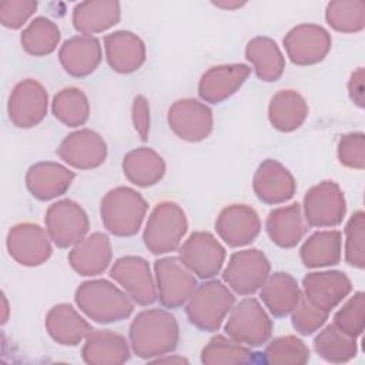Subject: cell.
Segmentation results:
<instances>
[{
    "mask_svg": "<svg viewBox=\"0 0 365 365\" xmlns=\"http://www.w3.org/2000/svg\"><path fill=\"white\" fill-rule=\"evenodd\" d=\"M128 336L131 349L137 356L153 359L175 349L180 339V328L171 312L161 308H151L134 317Z\"/></svg>",
    "mask_w": 365,
    "mask_h": 365,
    "instance_id": "1",
    "label": "cell"
},
{
    "mask_svg": "<svg viewBox=\"0 0 365 365\" xmlns=\"http://www.w3.org/2000/svg\"><path fill=\"white\" fill-rule=\"evenodd\" d=\"M74 301L81 312L100 324L123 321L134 309V301L127 292L107 279H90L80 284Z\"/></svg>",
    "mask_w": 365,
    "mask_h": 365,
    "instance_id": "2",
    "label": "cell"
},
{
    "mask_svg": "<svg viewBox=\"0 0 365 365\" xmlns=\"http://www.w3.org/2000/svg\"><path fill=\"white\" fill-rule=\"evenodd\" d=\"M143 195L130 187H115L101 200L100 215L106 230L115 237H131L138 232L147 214Z\"/></svg>",
    "mask_w": 365,
    "mask_h": 365,
    "instance_id": "3",
    "label": "cell"
},
{
    "mask_svg": "<svg viewBox=\"0 0 365 365\" xmlns=\"http://www.w3.org/2000/svg\"><path fill=\"white\" fill-rule=\"evenodd\" d=\"M234 304L232 291L224 282L210 279L195 287L185 302V314L195 328L214 332L220 329Z\"/></svg>",
    "mask_w": 365,
    "mask_h": 365,
    "instance_id": "4",
    "label": "cell"
},
{
    "mask_svg": "<svg viewBox=\"0 0 365 365\" xmlns=\"http://www.w3.org/2000/svg\"><path fill=\"white\" fill-rule=\"evenodd\" d=\"M187 228L188 221L184 210L177 202L163 201L151 211L143 240L153 254H167L178 248Z\"/></svg>",
    "mask_w": 365,
    "mask_h": 365,
    "instance_id": "5",
    "label": "cell"
},
{
    "mask_svg": "<svg viewBox=\"0 0 365 365\" xmlns=\"http://www.w3.org/2000/svg\"><path fill=\"white\" fill-rule=\"evenodd\" d=\"M224 328L231 339L254 348L271 338L272 321L255 298H244L232 307Z\"/></svg>",
    "mask_w": 365,
    "mask_h": 365,
    "instance_id": "6",
    "label": "cell"
},
{
    "mask_svg": "<svg viewBox=\"0 0 365 365\" xmlns=\"http://www.w3.org/2000/svg\"><path fill=\"white\" fill-rule=\"evenodd\" d=\"M346 212V202L342 190L334 181L325 180L311 187L302 204L304 220L317 228H331L342 222Z\"/></svg>",
    "mask_w": 365,
    "mask_h": 365,
    "instance_id": "7",
    "label": "cell"
},
{
    "mask_svg": "<svg viewBox=\"0 0 365 365\" xmlns=\"http://www.w3.org/2000/svg\"><path fill=\"white\" fill-rule=\"evenodd\" d=\"M46 231L58 248L74 247L88 232L90 222L87 212L80 204L64 198L53 202L44 217Z\"/></svg>",
    "mask_w": 365,
    "mask_h": 365,
    "instance_id": "8",
    "label": "cell"
},
{
    "mask_svg": "<svg viewBox=\"0 0 365 365\" xmlns=\"http://www.w3.org/2000/svg\"><path fill=\"white\" fill-rule=\"evenodd\" d=\"M271 265L265 254L257 248L234 252L222 272L230 289L240 295H252L268 278Z\"/></svg>",
    "mask_w": 365,
    "mask_h": 365,
    "instance_id": "9",
    "label": "cell"
},
{
    "mask_svg": "<svg viewBox=\"0 0 365 365\" xmlns=\"http://www.w3.org/2000/svg\"><path fill=\"white\" fill-rule=\"evenodd\" d=\"M157 298L165 308L182 307L192 291L197 279L178 257H164L154 262Z\"/></svg>",
    "mask_w": 365,
    "mask_h": 365,
    "instance_id": "10",
    "label": "cell"
},
{
    "mask_svg": "<svg viewBox=\"0 0 365 365\" xmlns=\"http://www.w3.org/2000/svg\"><path fill=\"white\" fill-rule=\"evenodd\" d=\"M178 258L194 275L210 279L220 274L225 261V250L211 232L195 231L180 247Z\"/></svg>",
    "mask_w": 365,
    "mask_h": 365,
    "instance_id": "11",
    "label": "cell"
},
{
    "mask_svg": "<svg viewBox=\"0 0 365 365\" xmlns=\"http://www.w3.org/2000/svg\"><path fill=\"white\" fill-rule=\"evenodd\" d=\"M48 108V94L41 83L26 78L17 83L7 101L10 121L19 128H31L43 121Z\"/></svg>",
    "mask_w": 365,
    "mask_h": 365,
    "instance_id": "12",
    "label": "cell"
},
{
    "mask_svg": "<svg viewBox=\"0 0 365 365\" xmlns=\"http://www.w3.org/2000/svg\"><path fill=\"white\" fill-rule=\"evenodd\" d=\"M167 123L178 138L198 143L210 135L214 120L212 111L207 104L195 98H181L170 106Z\"/></svg>",
    "mask_w": 365,
    "mask_h": 365,
    "instance_id": "13",
    "label": "cell"
},
{
    "mask_svg": "<svg viewBox=\"0 0 365 365\" xmlns=\"http://www.w3.org/2000/svg\"><path fill=\"white\" fill-rule=\"evenodd\" d=\"M10 257L24 267H37L51 257V240L44 228L33 222L13 225L6 238Z\"/></svg>",
    "mask_w": 365,
    "mask_h": 365,
    "instance_id": "14",
    "label": "cell"
},
{
    "mask_svg": "<svg viewBox=\"0 0 365 365\" xmlns=\"http://www.w3.org/2000/svg\"><path fill=\"white\" fill-rule=\"evenodd\" d=\"M110 277L138 305H150L157 299L155 278L143 257L125 255L118 258L110 269Z\"/></svg>",
    "mask_w": 365,
    "mask_h": 365,
    "instance_id": "15",
    "label": "cell"
},
{
    "mask_svg": "<svg viewBox=\"0 0 365 365\" xmlns=\"http://www.w3.org/2000/svg\"><path fill=\"white\" fill-rule=\"evenodd\" d=\"M331 46V34L322 26L311 23L292 27L284 37L285 51L297 66H312L322 61Z\"/></svg>",
    "mask_w": 365,
    "mask_h": 365,
    "instance_id": "16",
    "label": "cell"
},
{
    "mask_svg": "<svg viewBox=\"0 0 365 365\" xmlns=\"http://www.w3.org/2000/svg\"><path fill=\"white\" fill-rule=\"evenodd\" d=\"M56 153L60 160L73 168L93 170L106 161L107 144L98 133L80 128L66 135Z\"/></svg>",
    "mask_w": 365,
    "mask_h": 365,
    "instance_id": "17",
    "label": "cell"
},
{
    "mask_svg": "<svg viewBox=\"0 0 365 365\" xmlns=\"http://www.w3.org/2000/svg\"><path fill=\"white\" fill-rule=\"evenodd\" d=\"M302 289L311 304L331 312L348 297L352 282L342 271H315L304 277Z\"/></svg>",
    "mask_w": 365,
    "mask_h": 365,
    "instance_id": "18",
    "label": "cell"
},
{
    "mask_svg": "<svg viewBox=\"0 0 365 365\" xmlns=\"http://www.w3.org/2000/svg\"><path fill=\"white\" fill-rule=\"evenodd\" d=\"M215 230L230 247H244L258 237L261 221L257 211L250 205L231 204L218 214Z\"/></svg>",
    "mask_w": 365,
    "mask_h": 365,
    "instance_id": "19",
    "label": "cell"
},
{
    "mask_svg": "<svg viewBox=\"0 0 365 365\" xmlns=\"http://www.w3.org/2000/svg\"><path fill=\"white\" fill-rule=\"evenodd\" d=\"M252 190L259 201L277 205L294 197L297 182L285 165L268 158L258 165L252 178Z\"/></svg>",
    "mask_w": 365,
    "mask_h": 365,
    "instance_id": "20",
    "label": "cell"
},
{
    "mask_svg": "<svg viewBox=\"0 0 365 365\" xmlns=\"http://www.w3.org/2000/svg\"><path fill=\"white\" fill-rule=\"evenodd\" d=\"M250 73V66L242 63L214 66L201 76L198 96L207 103H221L231 97L245 83Z\"/></svg>",
    "mask_w": 365,
    "mask_h": 365,
    "instance_id": "21",
    "label": "cell"
},
{
    "mask_svg": "<svg viewBox=\"0 0 365 365\" xmlns=\"http://www.w3.org/2000/svg\"><path fill=\"white\" fill-rule=\"evenodd\" d=\"M76 174L63 164L40 161L26 173V187L40 201H50L63 195L71 185Z\"/></svg>",
    "mask_w": 365,
    "mask_h": 365,
    "instance_id": "22",
    "label": "cell"
},
{
    "mask_svg": "<svg viewBox=\"0 0 365 365\" xmlns=\"http://www.w3.org/2000/svg\"><path fill=\"white\" fill-rule=\"evenodd\" d=\"M113 251L107 234L93 232L86 235L68 252L71 268L83 277H94L103 274L111 262Z\"/></svg>",
    "mask_w": 365,
    "mask_h": 365,
    "instance_id": "23",
    "label": "cell"
},
{
    "mask_svg": "<svg viewBox=\"0 0 365 365\" xmlns=\"http://www.w3.org/2000/svg\"><path fill=\"white\" fill-rule=\"evenodd\" d=\"M104 50L108 66L121 74L138 70L145 61V44L134 33L118 30L104 37Z\"/></svg>",
    "mask_w": 365,
    "mask_h": 365,
    "instance_id": "24",
    "label": "cell"
},
{
    "mask_svg": "<svg viewBox=\"0 0 365 365\" xmlns=\"http://www.w3.org/2000/svg\"><path fill=\"white\" fill-rule=\"evenodd\" d=\"M88 365H121L130 358V346L121 334L110 329H91L81 349Z\"/></svg>",
    "mask_w": 365,
    "mask_h": 365,
    "instance_id": "25",
    "label": "cell"
},
{
    "mask_svg": "<svg viewBox=\"0 0 365 365\" xmlns=\"http://www.w3.org/2000/svg\"><path fill=\"white\" fill-rule=\"evenodd\" d=\"M101 46L94 36L78 34L63 43L58 51V60L73 77H86L94 73L101 63Z\"/></svg>",
    "mask_w": 365,
    "mask_h": 365,
    "instance_id": "26",
    "label": "cell"
},
{
    "mask_svg": "<svg viewBox=\"0 0 365 365\" xmlns=\"http://www.w3.org/2000/svg\"><path fill=\"white\" fill-rule=\"evenodd\" d=\"M46 329L60 345L76 346L91 332V325L70 304H57L46 315Z\"/></svg>",
    "mask_w": 365,
    "mask_h": 365,
    "instance_id": "27",
    "label": "cell"
},
{
    "mask_svg": "<svg viewBox=\"0 0 365 365\" xmlns=\"http://www.w3.org/2000/svg\"><path fill=\"white\" fill-rule=\"evenodd\" d=\"M121 17L120 3L115 0H88L77 3L73 9V26L84 34L91 36L114 27Z\"/></svg>",
    "mask_w": 365,
    "mask_h": 365,
    "instance_id": "28",
    "label": "cell"
},
{
    "mask_svg": "<svg viewBox=\"0 0 365 365\" xmlns=\"http://www.w3.org/2000/svg\"><path fill=\"white\" fill-rule=\"evenodd\" d=\"M265 230L274 244L281 248L295 247L305 234L302 207L298 202L274 208L265 221Z\"/></svg>",
    "mask_w": 365,
    "mask_h": 365,
    "instance_id": "29",
    "label": "cell"
},
{
    "mask_svg": "<svg viewBox=\"0 0 365 365\" xmlns=\"http://www.w3.org/2000/svg\"><path fill=\"white\" fill-rule=\"evenodd\" d=\"M301 289L297 279L287 272H274L268 275L259 288V298L274 317L291 314L299 301Z\"/></svg>",
    "mask_w": 365,
    "mask_h": 365,
    "instance_id": "30",
    "label": "cell"
},
{
    "mask_svg": "<svg viewBox=\"0 0 365 365\" xmlns=\"http://www.w3.org/2000/svg\"><path fill=\"white\" fill-rule=\"evenodd\" d=\"M308 117V104L295 90L277 91L268 106V120L274 128L291 133L299 128Z\"/></svg>",
    "mask_w": 365,
    "mask_h": 365,
    "instance_id": "31",
    "label": "cell"
},
{
    "mask_svg": "<svg viewBox=\"0 0 365 365\" xmlns=\"http://www.w3.org/2000/svg\"><path fill=\"white\" fill-rule=\"evenodd\" d=\"M123 173L134 185L151 187L164 177L165 163L155 150L138 147L124 155Z\"/></svg>",
    "mask_w": 365,
    "mask_h": 365,
    "instance_id": "32",
    "label": "cell"
},
{
    "mask_svg": "<svg viewBox=\"0 0 365 365\" xmlns=\"http://www.w3.org/2000/svg\"><path fill=\"white\" fill-rule=\"evenodd\" d=\"M245 58L261 81H277L285 68V58L278 44L265 36L251 38L245 47Z\"/></svg>",
    "mask_w": 365,
    "mask_h": 365,
    "instance_id": "33",
    "label": "cell"
},
{
    "mask_svg": "<svg viewBox=\"0 0 365 365\" xmlns=\"http://www.w3.org/2000/svg\"><path fill=\"white\" fill-rule=\"evenodd\" d=\"M341 248L342 235L338 230L317 231L304 241L299 257L307 268L331 267L341 261Z\"/></svg>",
    "mask_w": 365,
    "mask_h": 365,
    "instance_id": "34",
    "label": "cell"
},
{
    "mask_svg": "<svg viewBox=\"0 0 365 365\" xmlns=\"http://www.w3.org/2000/svg\"><path fill=\"white\" fill-rule=\"evenodd\" d=\"M314 349L322 359L334 364L348 362L355 358L356 338L346 335L334 324L325 327L314 338Z\"/></svg>",
    "mask_w": 365,
    "mask_h": 365,
    "instance_id": "35",
    "label": "cell"
},
{
    "mask_svg": "<svg viewBox=\"0 0 365 365\" xmlns=\"http://www.w3.org/2000/svg\"><path fill=\"white\" fill-rule=\"evenodd\" d=\"M60 30L56 23L46 17H36L20 36L23 50L34 57L53 53L60 43Z\"/></svg>",
    "mask_w": 365,
    "mask_h": 365,
    "instance_id": "36",
    "label": "cell"
},
{
    "mask_svg": "<svg viewBox=\"0 0 365 365\" xmlns=\"http://www.w3.org/2000/svg\"><path fill=\"white\" fill-rule=\"evenodd\" d=\"M255 361V352L230 336L215 335L201 351V362L205 365H237Z\"/></svg>",
    "mask_w": 365,
    "mask_h": 365,
    "instance_id": "37",
    "label": "cell"
},
{
    "mask_svg": "<svg viewBox=\"0 0 365 365\" xmlns=\"http://www.w3.org/2000/svg\"><path fill=\"white\" fill-rule=\"evenodd\" d=\"M51 111L67 127L83 125L90 115L88 98L80 88L66 87L54 96Z\"/></svg>",
    "mask_w": 365,
    "mask_h": 365,
    "instance_id": "38",
    "label": "cell"
},
{
    "mask_svg": "<svg viewBox=\"0 0 365 365\" xmlns=\"http://www.w3.org/2000/svg\"><path fill=\"white\" fill-rule=\"evenodd\" d=\"M325 20L339 33H358L365 27V3L361 0H334L327 4Z\"/></svg>",
    "mask_w": 365,
    "mask_h": 365,
    "instance_id": "39",
    "label": "cell"
},
{
    "mask_svg": "<svg viewBox=\"0 0 365 365\" xmlns=\"http://www.w3.org/2000/svg\"><path fill=\"white\" fill-rule=\"evenodd\" d=\"M309 359V348L295 335L272 339L264 352V362L275 365H304Z\"/></svg>",
    "mask_w": 365,
    "mask_h": 365,
    "instance_id": "40",
    "label": "cell"
},
{
    "mask_svg": "<svg viewBox=\"0 0 365 365\" xmlns=\"http://www.w3.org/2000/svg\"><path fill=\"white\" fill-rule=\"evenodd\" d=\"M345 261L348 265L365 267V214L356 211L345 225Z\"/></svg>",
    "mask_w": 365,
    "mask_h": 365,
    "instance_id": "41",
    "label": "cell"
},
{
    "mask_svg": "<svg viewBox=\"0 0 365 365\" xmlns=\"http://www.w3.org/2000/svg\"><path fill=\"white\" fill-rule=\"evenodd\" d=\"M365 295L362 291L355 292L334 315V325L349 336L358 338L364 331Z\"/></svg>",
    "mask_w": 365,
    "mask_h": 365,
    "instance_id": "42",
    "label": "cell"
},
{
    "mask_svg": "<svg viewBox=\"0 0 365 365\" xmlns=\"http://www.w3.org/2000/svg\"><path fill=\"white\" fill-rule=\"evenodd\" d=\"M328 315L329 312L315 307L301 294L298 304L291 311V322L298 334L312 335L327 322Z\"/></svg>",
    "mask_w": 365,
    "mask_h": 365,
    "instance_id": "43",
    "label": "cell"
},
{
    "mask_svg": "<svg viewBox=\"0 0 365 365\" xmlns=\"http://www.w3.org/2000/svg\"><path fill=\"white\" fill-rule=\"evenodd\" d=\"M338 160L344 167L354 170L365 168V135L361 131L341 135L336 147Z\"/></svg>",
    "mask_w": 365,
    "mask_h": 365,
    "instance_id": "44",
    "label": "cell"
},
{
    "mask_svg": "<svg viewBox=\"0 0 365 365\" xmlns=\"http://www.w3.org/2000/svg\"><path fill=\"white\" fill-rule=\"evenodd\" d=\"M37 1L34 0H6L0 3V23L11 30H17L34 14Z\"/></svg>",
    "mask_w": 365,
    "mask_h": 365,
    "instance_id": "45",
    "label": "cell"
},
{
    "mask_svg": "<svg viewBox=\"0 0 365 365\" xmlns=\"http://www.w3.org/2000/svg\"><path fill=\"white\" fill-rule=\"evenodd\" d=\"M133 125L141 141H147L150 133V106L144 96H135L131 107Z\"/></svg>",
    "mask_w": 365,
    "mask_h": 365,
    "instance_id": "46",
    "label": "cell"
},
{
    "mask_svg": "<svg viewBox=\"0 0 365 365\" xmlns=\"http://www.w3.org/2000/svg\"><path fill=\"white\" fill-rule=\"evenodd\" d=\"M348 93L354 104L359 108H364V67H358L355 71H352L348 80Z\"/></svg>",
    "mask_w": 365,
    "mask_h": 365,
    "instance_id": "47",
    "label": "cell"
},
{
    "mask_svg": "<svg viewBox=\"0 0 365 365\" xmlns=\"http://www.w3.org/2000/svg\"><path fill=\"white\" fill-rule=\"evenodd\" d=\"M212 4L220 7V9H224V10H235V9L242 7L245 3H240V1H234V3H231V1H228V3L227 1H214Z\"/></svg>",
    "mask_w": 365,
    "mask_h": 365,
    "instance_id": "48",
    "label": "cell"
},
{
    "mask_svg": "<svg viewBox=\"0 0 365 365\" xmlns=\"http://www.w3.org/2000/svg\"><path fill=\"white\" fill-rule=\"evenodd\" d=\"M1 301H3V317H1V324H6L7 318H9V302H7V298L3 292L1 295Z\"/></svg>",
    "mask_w": 365,
    "mask_h": 365,
    "instance_id": "49",
    "label": "cell"
},
{
    "mask_svg": "<svg viewBox=\"0 0 365 365\" xmlns=\"http://www.w3.org/2000/svg\"><path fill=\"white\" fill-rule=\"evenodd\" d=\"M157 362H178V364H182V362H187V359L181 358V356H167V358H155Z\"/></svg>",
    "mask_w": 365,
    "mask_h": 365,
    "instance_id": "50",
    "label": "cell"
}]
</instances>
